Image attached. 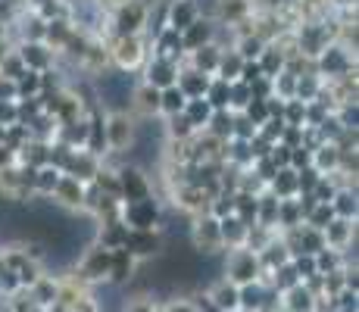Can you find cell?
I'll use <instances>...</instances> for the list:
<instances>
[{"label":"cell","mask_w":359,"mask_h":312,"mask_svg":"<svg viewBox=\"0 0 359 312\" xmlns=\"http://www.w3.org/2000/svg\"><path fill=\"white\" fill-rule=\"evenodd\" d=\"M160 125L156 122H144L141 125V131H137V137H135V156L137 163H144V165H150V163H156V156H160Z\"/></svg>","instance_id":"obj_2"},{"label":"cell","mask_w":359,"mask_h":312,"mask_svg":"<svg viewBox=\"0 0 359 312\" xmlns=\"http://www.w3.org/2000/svg\"><path fill=\"white\" fill-rule=\"evenodd\" d=\"M100 97L109 109H122L131 100V75L126 72H109L100 79Z\"/></svg>","instance_id":"obj_1"}]
</instances>
